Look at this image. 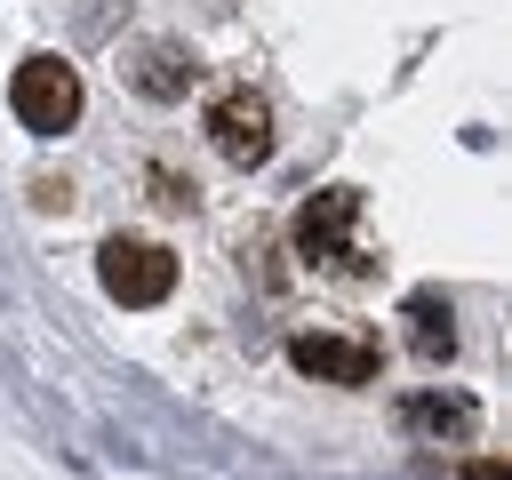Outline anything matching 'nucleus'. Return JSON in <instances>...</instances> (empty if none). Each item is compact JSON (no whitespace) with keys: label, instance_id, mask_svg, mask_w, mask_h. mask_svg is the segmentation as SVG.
<instances>
[{"label":"nucleus","instance_id":"obj_1","mask_svg":"<svg viewBox=\"0 0 512 480\" xmlns=\"http://www.w3.org/2000/svg\"><path fill=\"white\" fill-rule=\"evenodd\" d=\"M352 224H360V192H352V184L312 192V200L296 208V256L320 264V272H336V280H360V272H368V248L352 240Z\"/></svg>","mask_w":512,"mask_h":480},{"label":"nucleus","instance_id":"obj_2","mask_svg":"<svg viewBox=\"0 0 512 480\" xmlns=\"http://www.w3.org/2000/svg\"><path fill=\"white\" fill-rule=\"evenodd\" d=\"M8 112L32 128V136H64L80 120V72L64 56H24L16 80H8Z\"/></svg>","mask_w":512,"mask_h":480},{"label":"nucleus","instance_id":"obj_3","mask_svg":"<svg viewBox=\"0 0 512 480\" xmlns=\"http://www.w3.org/2000/svg\"><path fill=\"white\" fill-rule=\"evenodd\" d=\"M96 280H104V296H120V304H160V296L176 288V256H168L160 240H104V248H96Z\"/></svg>","mask_w":512,"mask_h":480},{"label":"nucleus","instance_id":"obj_4","mask_svg":"<svg viewBox=\"0 0 512 480\" xmlns=\"http://www.w3.org/2000/svg\"><path fill=\"white\" fill-rule=\"evenodd\" d=\"M208 144H216L232 168L272 160V104H264L256 88H224V96L208 104Z\"/></svg>","mask_w":512,"mask_h":480},{"label":"nucleus","instance_id":"obj_5","mask_svg":"<svg viewBox=\"0 0 512 480\" xmlns=\"http://www.w3.org/2000/svg\"><path fill=\"white\" fill-rule=\"evenodd\" d=\"M288 360L304 368V376H320V384H376V344L368 336H336V328H304L296 344H288Z\"/></svg>","mask_w":512,"mask_h":480},{"label":"nucleus","instance_id":"obj_6","mask_svg":"<svg viewBox=\"0 0 512 480\" xmlns=\"http://www.w3.org/2000/svg\"><path fill=\"white\" fill-rule=\"evenodd\" d=\"M400 432H416V440H448V448H464L472 432H480V408L472 400H440V392H408L400 400Z\"/></svg>","mask_w":512,"mask_h":480},{"label":"nucleus","instance_id":"obj_7","mask_svg":"<svg viewBox=\"0 0 512 480\" xmlns=\"http://www.w3.org/2000/svg\"><path fill=\"white\" fill-rule=\"evenodd\" d=\"M192 72H200V64H192L176 40H144V48H136V64H128V80H136L144 96H160V104H168V96H184V88H192Z\"/></svg>","mask_w":512,"mask_h":480},{"label":"nucleus","instance_id":"obj_8","mask_svg":"<svg viewBox=\"0 0 512 480\" xmlns=\"http://www.w3.org/2000/svg\"><path fill=\"white\" fill-rule=\"evenodd\" d=\"M448 320H456L448 296H432V288L408 296V344H416V360H448V352H456V328H448Z\"/></svg>","mask_w":512,"mask_h":480},{"label":"nucleus","instance_id":"obj_9","mask_svg":"<svg viewBox=\"0 0 512 480\" xmlns=\"http://www.w3.org/2000/svg\"><path fill=\"white\" fill-rule=\"evenodd\" d=\"M464 480H504V464H496V456H472V464H464Z\"/></svg>","mask_w":512,"mask_h":480}]
</instances>
